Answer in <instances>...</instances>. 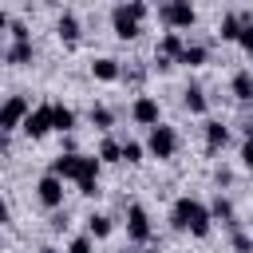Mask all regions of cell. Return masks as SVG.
Wrapping results in <instances>:
<instances>
[{"mask_svg": "<svg viewBox=\"0 0 253 253\" xmlns=\"http://www.w3.org/2000/svg\"><path fill=\"white\" fill-rule=\"evenodd\" d=\"M202 138H206V150L217 154V150L229 146V126H225L221 119H206V123H202Z\"/></svg>", "mask_w": 253, "mask_h": 253, "instance_id": "cell-10", "label": "cell"}, {"mask_svg": "<svg viewBox=\"0 0 253 253\" xmlns=\"http://www.w3.org/2000/svg\"><path fill=\"white\" fill-rule=\"evenodd\" d=\"M99 170H103V162H99L95 154H83V162H79V178H75V186H79V182H99Z\"/></svg>", "mask_w": 253, "mask_h": 253, "instance_id": "cell-26", "label": "cell"}, {"mask_svg": "<svg viewBox=\"0 0 253 253\" xmlns=\"http://www.w3.org/2000/svg\"><path fill=\"white\" fill-rule=\"evenodd\" d=\"M111 28H115L119 40H138V36H142V24L126 12V4H115V8H111Z\"/></svg>", "mask_w": 253, "mask_h": 253, "instance_id": "cell-9", "label": "cell"}, {"mask_svg": "<svg viewBox=\"0 0 253 253\" xmlns=\"http://www.w3.org/2000/svg\"><path fill=\"white\" fill-rule=\"evenodd\" d=\"M237 47L245 55H253V24H241V36H237Z\"/></svg>", "mask_w": 253, "mask_h": 253, "instance_id": "cell-29", "label": "cell"}, {"mask_svg": "<svg viewBox=\"0 0 253 253\" xmlns=\"http://www.w3.org/2000/svg\"><path fill=\"white\" fill-rule=\"evenodd\" d=\"M91 75H95L99 83H119V79H123V63H119L115 55H95V59H91Z\"/></svg>", "mask_w": 253, "mask_h": 253, "instance_id": "cell-13", "label": "cell"}, {"mask_svg": "<svg viewBox=\"0 0 253 253\" xmlns=\"http://www.w3.org/2000/svg\"><path fill=\"white\" fill-rule=\"evenodd\" d=\"M146 158V142H138V138H123V162L126 166H138Z\"/></svg>", "mask_w": 253, "mask_h": 253, "instance_id": "cell-25", "label": "cell"}, {"mask_svg": "<svg viewBox=\"0 0 253 253\" xmlns=\"http://www.w3.org/2000/svg\"><path fill=\"white\" fill-rule=\"evenodd\" d=\"M87 119H91V126H95V130H111V126H115V111H111V107H103V103H91Z\"/></svg>", "mask_w": 253, "mask_h": 253, "instance_id": "cell-23", "label": "cell"}, {"mask_svg": "<svg viewBox=\"0 0 253 253\" xmlns=\"http://www.w3.org/2000/svg\"><path fill=\"white\" fill-rule=\"evenodd\" d=\"M130 119L138 123V126H158L162 123V107H158V99L154 95H134V103H130Z\"/></svg>", "mask_w": 253, "mask_h": 253, "instance_id": "cell-7", "label": "cell"}, {"mask_svg": "<svg viewBox=\"0 0 253 253\" xmlns=\"http://www.w3.org/2000/svg\"><path fill=\"white\" fill-rule=\"evenodd\" d=\"M146 154H150V158H158V162L174 158V154H178V130H174V126H166V123L150 126V130H146Z\"/></svg>", "mask_w": 253, "mask_h": 253, "instance_id": "cell-3", "label": "cell"}, {"mask_svg": "<svg viewBox=\"0 0 253 253\" xmlns=\"http://www.w3.org/2000/svg\"><path fill=\"white\" fill-rule=\"evenodd\" d=\"M95 158H99L103 166H115V162H123V138H115V134H107V138L99 142V150H95Z\"/></svg>", "mask_w": 253, "mask_h": 253, "instance_id": "cell-17", "label": "cell"}, {"mask_svg": "<svg viewBox=\"0 0 253 253\" xmlns=\"http://www.w3.org/2000/svg\"><path fill=\"white\" fill-rule=\"evenodd\" d=\"M217 36L229 40V43H237V36H241V16H237V12H225L221 24H217Z\"/></svg>", "mask_w": 253, "mask_h": 253, "instance_id": "cell-24", "label": "cell"}, {"mask_svg": "<svg viewBox=\"0 0 253 253\" xmlns=\"http://www.w3.org/2000/svg\"><path fill=\"white\" fill-rule=\"evenodd\" d=\"M182 47H186V40H182L178 32H166V36L158 40V47H154V55H166V59H174V63H178V55H182Z\"/></svg>", "mask_w": 253, "mask_h": 253, "instance_id": "cell-22", "label": "cell"}, {"mask_svg": "<svg viewBox=\"0 0 253 253\" xmlns=\"http://www.w3.org/2000/svg\"><path fill=\"white\" fill-rule=\"evenodd\" d=\"M55 36H59L63 43H79V36H83V24H79V16H75L71 8H63V12L55 16Z\"/></svg>", "mask_w": 253, "mask_h": 253, "instance_id": "cell-12", "label": "cell"}, {"mask_svg": "<svg viewBox=\"0 0 253 253\" xmlns=\"http://www.w3.org/2000/svg\"><path fill=\"white\" fill-rule=\"evenodd\" d=\"M126 237L134 241V245H146L150 237H154V225H150V213H146V206H126Z\"/></svg>", "mask_w": 253, "mask_h": 253, "instance_id": "cell-5", "label": "cell"}, {"mask_svg": "<svg viewBox=\"0 0 253 253\" xmlns=\"http://www.w3.org/2000/svg\"><path fill=\"white\" fill-rule=\"evenodd\" d=\"M51 126L67 138V134L75 130V111H71V107H63V103H51Z\"/></svg>", "mask_w": 253, "mask_h": 253, "instance_id": "cell-20", "label": "cell"}, {"mask_svg": "<svg viewBox=\"0 0 253 253\" xmlns=\"http://www.w3.org/2000/svg\"><path fill=\"white\" fill-rule=\"evenodd\" d=\"M229 245H233V253H253V233H245V229H233Z\"/></svg>", "mask_w": 253, "mask_h": 253, "instance_id": "cell-27", "label": "cell"}, {"mask_svg": "<svg viewBox=\"0 0 253 253\" xmlns=\"http://www.w3.org/2000/svg\"><path fill=\"white\" fill-rule=\"evenodd\" d=\"M158 20L170 28V32H190L194 24H198V8L190 4V0H166V4H158Z\"/></svg>", "mask_w": 253, "mask_h": 253, "instance_id": "cell-2", "label": "cell"}, {"mask_svg": "<svg viewBox=\"0 0 253 253\" xmlns=\"http://www.w3.org/2000/svg\"><path fill=\"white\" fill-rule=\"evenodd\" d=\"M63 253H95V241H91L87 233H79V237H71V245H67Z\"/></svg>", "mask_w": 253, "mask_h": 253, "instance_id": "cell-28", "label": "cell"}, {"mask_svg": "<svg viewBox=\"0 0 253 253\" xmlns=\"http://www.w3.org/2000/svg\"><path fill=\"white\" fill-rule=\"evenodd\" d=\"M174 67V59H166V55H154V71H170Z\"/></svg>", "mask_w": 253, "mask_h": 253, "instance_id": "cell-33", "label": "cell"}, {"mask_svg": "<svg viewBox=\"0 0 253 253\" xmlns=\"http://www.w3.org/2000/svg\"><path fill=\"white\" fill-rule=\"evenodd\" d=\"M111 233H115L111 213H91V217H87V237H91V241H103V237H111Z\"/></svg>", "mask_w": 253, "mask_h": 253, "instance_id": "cell-21", "label": "cell"}, {"mask_svg": "<svg viewBox=\"0 0 253 253\" xmlns=\"http://www.w3.org/2000/svg\"><path fill=\"white\" fill-rule=\"evenodd\" d=\"M12 221V210H8V202H4V194H0V225H8Z\"/></svg>", "mask_w": 253, "mask_h": 253, "instance_id": "cell-34", "label": "cell"}, {"mask_svg": "<svg viewBox=\"0 0 253 253\" xmlns=\"http://www.w3.org/2000/svg\"><path fill=\"white\" fill-rule=\"evenodd\" d=\"M206 59H210V47H206V43H198V40H194V43L186 40V47H182L178 63H182V67H202Z\"/></svg>", "mask_w": 253, "mask_h": 253, "instance_id": "cell-18", "label": "cell"}, {"mask_svg": "<svg viewBox=\"0 0 253 253\" xmlns=\"http://www.w3.org/2000/svg\"><path fill=\"white\" fill-rule=\"evenodd\" d=\"M210 217H213V221H221L225 229H237V213H233V202H229V198H221V194L210 202Z\"/></svg>", "mask_w": 253, "mask_h": 253, "instance_id": "cell-16", "label": "cell"}, {"mask_svg": "<svg viewBox=\"0 0 253 253\" xmlns=\"http://www.w3.org/2000/svg\"><path fill=\"white\" fill-rule=\"evenodd\" d=\"M79 162H83L79 150H75V154L59 150V154L51 158V170H47V174H55V178H63V182H75V178H79Z\"/></svg>", "mask_w": 253, "mask_h": 253, "instance_id": "cell-11", "label": "cell"}, {"mask_svg": "<svg viewBox=\"0 0 253 253\" xmlns=\"http://www.w3.org/2000/svg\"><path fill=\"white\" fill-rule=\"evenodd\" d=\"M182 107H186L190 115H206V107H210V99H206V91H202L198 83H190V87L182 91Z\"/></svg>", "mask_w": 253, "mask_h": 253, "instance_id": "cell-19", "label": "cell"}, {"mask_svg": "<svg viewBox=\"0 0 253 253\" xmlns=\"http://www.w3.org/2000/svg\"><path fill=\"white\" fill-rule=\"evenodd\" d=\"M0 150H4V134H0Z\"/></svg>", "mask_w": 253, "mask_h": 253, "instance_id": "cell-37", "label": "cell"}, {"mask_svg": "<svg viewBox=\"0 0 253 253\" xmlns=\"http://www.w3.org/2000/svg\"><path fill=\"white\" fill-rule=\"evenodd\" d=\"M40 253H63V249H55V245H43V249H40Z\"/></svg>", "mask_w": 253, "mask_h": 253, "instance_id": "cell-36", "label": "cell"}, {"mask_svg": "<svg viewBox=\"0 0 253 253\" xmlns=\"http://www.w3.org/2000/svg\"><path fill=\"white\" fill-rule=\"evenodd\" d=\"M8 28H12V16H8L4 8H0V32H8Z\"/></svg>", "mask_w": 253, "mask_h": 253, "instance_id": "cell-35", "label": "cell"}, {"mask_svg": "<svg viewBox=\"0 0 253 253\" xmlns=\"http://www.w3.org/2000/svg\"><path fill=\"white\" fill-rule=\"evenodd\" d=\"M8 32H12V40H16V43H20V40H32V32H28V24H24V20H12V28H8Z\"/></svg>", "mask_w": 253, "mask_h": 253, "instance_id": "cell-31", "label": "cell"}, {"mask_svg": "<svg viewBox=\"0 0 253 253\" xmlns=\"http://www.w3.org/2000/svg\"><path fill=\"white\" fill-rule=\"evenodd\" d=\"M32 142H40V138H47L55 126H51V103H40V107H32V115L24 119V126H20Z\"/></svg>", "mask_w": 253, "mask_h": 253, "instance_id": "cell-6", "label": "cell"}, {"mask_svg": "<svg viewBox=\"0 0 253 253\" xmlns=\"http://www.w3.org/2000/svg\"><path fill=\"white\" fill-rule=\"evenodd\" d=\"M79 194H83V198H99L103 190H99V182H79Z\"/></svg>", "mask_w": 253, "mask_h": 253, "instance_id": "cell-32", "label": "cell"}, {"mask_svg": "<svg viewBox=\"0 0 253 253\" xmlns=\"http://www.w3.org/2000/svg\"><path fill=\"white\" fill-rule=\"evenodd\" d=\"M4 59H8L12 67H28V63L36 59V43H32V40H20V43L12 40V47L4 51Z\"/></svg>", "mask_w": 253, "mask_h": 253, "instance_id": "cell-15", "label": "cell"}, {"mask_svg": "<svg viewBox=\"0 0 253 253\" xmlns=\"http://www.w3.org/2000/svg\"><path fill=\"white\" fill-rule=\"evenodd\" d=\"M63 178H55V174H43L40 182H36V202L43 206V210H59L63 206Z\"/></svg>", "mask_w": 253, "mask_h": 253, "instance_id": "cell-8", "label": "cell"}, {"mask_svg": "<svg viewBox=\"0 0 253 253\" xmlns=\"http://www.w3.org/2000/svg\"><path fill=\"white\" fill-rule=\"evenodd\" d=\"M28 115H32V99H28V95H8V99L0 103V134L20 130Z\"/></svg>", "mask_w": 253, "mask_h": 253, "instance_id": "cell-4", "label": "cell"}, {"mask_svg": "<svg viewBox=\"0 0 253 253\" xmlns=\"http://www.w3.org/2000/svg\"><path fill=\"white\" fill-rule=\"evenodd\" d=\"M237 158H241V166H245V170H253V138H245V142H241Z\"/></svg>", "mask_w": 253, "mask_h": 253, "instance_id": "cell-30", "label": "cell"}, {"mask_svg": "<svg viewBox=\"0 0 253 253\" xmlns=\"http://www.w3.org/2000/svg\"><path fill=\"white\" fill-rule=\"evenodd\" d=\"M170 225H174L178 233H190V237H198V241H206V237L213 233L210 206H206L202 198H190V194L174 198V206H170Z\"/></svg>", "mask_w": 253, "mask_h": 253, "instance_id": "cell-1", "label": "cell"}, {"mask_svg": "<svg viewBox=\"0 0 253 253\" xmlns=\"http://www.w3.org/2000/svg\"><path fill=\"white\" fill-rule=\"evenodd\" d=\"M229 91H233V99H237V103H253V67H241V71H233V79H229Z\"/></svg>", "mask_w": 253, "mask_h": 253, "instance_id": "cell-14", "label": "cell"}]
</instances>
